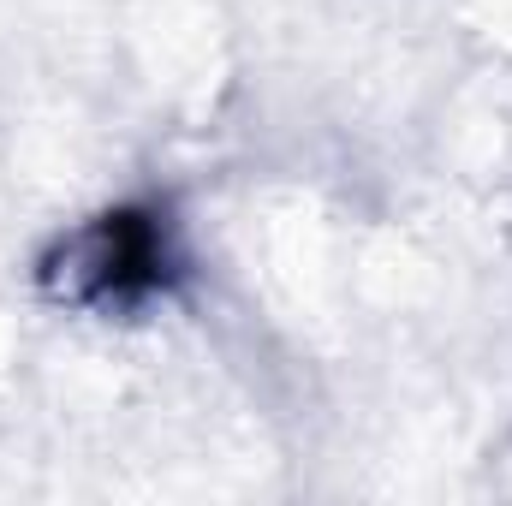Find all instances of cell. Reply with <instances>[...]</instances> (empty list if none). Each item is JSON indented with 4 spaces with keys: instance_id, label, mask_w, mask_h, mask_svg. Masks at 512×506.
Returning a JSON list of instances; mask_svg holds the SVG:
<instances>
[{
    "instance_id": "obj_1",
    "label": "cell",
    "mask_w": 512,
    "mask_h": 506,
    "mask_svg": "<svg viewBox=\"0 0 512 506\" xmlns=\"http://www.w3.org/2000/svg\"><path fill=\"white\" fill-rule=\"evenodd\" d=\"M167 280V233L149 215H102L72 245V292L96 304H137Z\"/></svg>"
}]
</instances>
